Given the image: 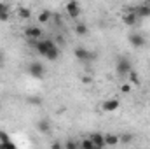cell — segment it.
Here are the masks:
<instances>
[{
    "instance_id": "20",
    "label": "cell",
    "mask_w": 150,
    "mask_h": 149,
    "mask_svg": "<svg viewBox=\"0 0 150 149\" xmlns=\"http://www.w3.org/2000/svg\"><path fill=\"white\" fill-rule=\"evenodd\" d=\"M119 137H120V142H124V144L133 142V135H131V133H122V135H119Z\"/></svg>"
},
{
    "instance_id": "27",
    "label": "cell",
    "mask_w": 150,
    "mask_h": 149,
    "mask_svg": "<svg viewBox=\"0 0 150 149\" xmlns=\"http://www.w3.org/2000/svg\"><path fill=\"white\" fill-rule=\"evenodd\" d=\"M56 44H61V46H63V44H65V40H63V39H61V35H58V39H56Z\"/></svg>"
},
{
    "instance_id": "10",
    "label": "cell",
    "mask_w": 150,
    "mask_h": 149,
    "mask_svg": "<svg viewBox=\"0 0 150 149\" xmlns=\"http://www.w3.org/2000/svg\"><path fill=\"white\" fill-rule=\"evenodd\" d=\"M124 23L127 25V27H133V25H136V21H138V14H136V11H134V7H131V9H127V12L124 14Z\"/></svg>"
},
{
    "instance_id": "23",
    "label": "cell",
    "mask_w": 150,
    "mask_h": 149,
    "mask_svg": "<svg viewBox=\"0 0 150 149\" xmlns=\"http://www.w3.org/2000/svg\"><path fill=\"white\" fill-rule=\"evenodd\" d=\"M0 21H2V23L9 21V11H7V12H0Z\"/></svg>"
},
{
    "instance_id": "4",
    "label": "cell",
    "mask_w": 150,
    "mask_h": 149,
    "mask_svg": "<svg viewBox=\"0 0 150 149\" xmlns=\"http://www.w3.org/2000/svg\"><path fill=\"white\" fill-rule=\"evenodd\" d=\"M65 9H67V14H68L72 19H77V18L80 16V4H79L77 0H68L67 5H65Z\"/></svg>"
},
{
    "instance_id": "28",
    "label": "cell",
    "mask_w": 150,
    "mask_h": 149,
    "mask_svg": "<svg viewBox=\"0 0 150 149\" xmlns=\"http://www.w3.org/2000/svg\"><path fill=\"white\" fill-rule=\"evenodd\" d=\"M51 148H52V149H59V148H63V146H61V144H59V142H54V144H52V146H51Z\"/></svg>"
},
{
    "instance_id": "16",
    "label": "cell",
    "mask_w": 150,
    "mask_h": 149,
    "mask_svg": "<svg viewBox=\"0 0 150 149\" xmlns=\"http://www.w3.org/2000/svg\"><path fill=\"white\" fill-rule=\"evenodd\" d=\"M18 16H19L21 19H30V18H32V11H30L28 7H19V9H18Z\"/></svg>"
},
{
    "instance_id": "22",
    "label": "cell",
    "mask_w": 150,
    "mask_h": 149,
    "mask_svg": "<svg viewBox=\"0 0 150 149\" xmlns=\"http://www.w3.org/2000/svg\"><path fill=\"white\" fill-rule=\"evenodd\" d=\"M120 91H122V93H131V82H129V84H122V86H120Z\"/></svg>"
},
{
    "instance_id": "12",
    "label": "cell",
    "mask_w": 150,
    "mask_h": 149,
    "mask_svg": "<svg viewBox=\"0 0 150 149\" xmlns=\"http://www.w3.org/2000/svg\"><path fill=\"white\" fill-rule=\"evenodd\" d=\"M37 128H38V132H42V133H51V123L47 119L37 121Z\"/></svg>"
},
{
    "instance_id": "14",
    "label": "cell",
    "mask_w": 150,
    "mask_h": 149,
    "mask_svg": "<svg viewBox=\"0 0 150 149\" xmlns=\"http://www.w3.org/2000/svg\"><path fill=\"white\" fill-rule=\"evenodd\" d=\"M51 18H52L51 11L44 9V11H40V14H38V23H49V19H51Z\"/></svg>"
},
{
    "instance_id": "2",
    "label": "cell",
    "mask_w": 150,
    "mask_h": 149,
    "mask_svg": "<svg viewBox=\"0 0 150 149\" xmlns=\"http://www.w3.org/2000/svg\"><path fill=\"white\" fill-rule=\"evenodd\" d=\"M115 70H117L119 75H127L131 70H133L131 60L126 58V56H119V58H117V63H115Z\"/></svg>"
},
{
    "instance_id": "19",
    "label": "cell",
    "mask_w": 150,
    "mask_h": 149,
    "mask_svg": "<svg viewBox=\"0 0 150 149\" xmlns=\"http://www.w3.org/2000/svg\"><path fill=\"white\" fill-rule=\"evenodd\" d=\"M79 146H80L82 149H94V144H93L91 137H87V139H84L82 142H79Z\"/></svg>"
},
{
    "instance_id": "15",
    "label": "cell",
    "mask_w": 150,
    "mask_h": 149,
    "mask_svg": "<svg viewBox=\"0 0 150 149\" xmlns=\"http://www.w3.org/2000/svg\"><path fill=\"white\" fill-rule=\"evenodd\" d=\"M0 144H4V146H7V148H16L14 142H11L9 135H7L5 132H2V130H0Z\"/></svg>"
},
{
    "instance_id": "7",
    "label": "cell",
    "mask_w": 150,
    "mask_h": 149,
    "mask_svg": "<svg viewBox=\"0 0 150 149\" xmlns=\"http://www.w3.org/2000/svg\"><path fill=\"white\" fill-rule=\"evenodd\" d=\"M89 137H91V140H93V144H94V149H103V148H107V142H105V135H103V133H100V132H94V133H91Z\"/></svg>"
},
{
    "instance_id": "17",
    "label": "cell",
    "mask_w": 150,
    "mask_h": 149,
    "mask_svg": "<svg viewBox=\"0 0 150 149\" xmlns=\"http://www.w3.org/2000/svg\"><path fill=\"white\" fill-rule=\"evenodd\" d=\"M87 32H89V28L84 23H75V34L77 35H86Z\"/></svg>"
},
{
    "instance_id": "29",
    "label": "cell",
    "mask_w": 150,
    "mask_h": 149,
    "mask_svg": "<svg viewBox=\"0 0 150 149\" xmlns=\"http://www.w3.org/2000/svg\"><path fill=\"white\" fill-rule=\"evenodd\" d=\"M2 60H4V56H2V53H0V63H2Z\"/></svg>"
},
{
    "instance_id": "8",
    "label": "cell",
    "mask_w": 150,
    "mask_h": 149,
    "mask_svg": "<svg viewBox=\"0 0 150 149\" xmlns=\"http://www.w3.org/2000/svg\"><path fill=\"white\" fill-rule=\"evenodd\" d=\"M119 107H120V100L119 98H108V100H105L101 104V109L105 112H113V111H117Z\"/></svg>"
},
{
    "instance_id": "25",
    "label": "cell",
    "mask_w": 150,
    "mask_h": 149,
    "mask_svg": "<svg viewBox=\"0 0 150 149\" xmlns=\"http://www.w3.org/2000/svg\"><path fill=\"white\" fill-rule=\"evenodd\" d=\"M82 82L84 84H91V77L89 75H82Z\"/></svg>"
},
{
    "instance_id": "9",
    "label": "cell",
    "mask_w": 150,
    "mask_h": 149,
    "mask_svg": "<svg viewBox=\"0 0 150 149\" xmlns=\"http://www.w3.org/2000/svg\"><path fill=\"white\" fill-rule=\"evenodd\" d=\"M127 40H129V44H131L133 47H143V46L147 44V40H145V37H143L142 34H129Z\"/></svg>"
},
{
    "instance_id": "30",
    "label": "cell",
    "mask_w": 150,
    "mask_h": 149,
    "mask_svg": "<svg viewBox=\"0 0 150 149\" xmlns=\"http://www.w3.org/2000/svg\"><path fill=\"white\" fill-rule=\"evenodd\" d=\"M149 7H150V2H149Z\"/></svg>"
},
{
    "instance_id": "1",
    "label": "cell",
    "mask_w": 150,
    "mask_h": 149,
    "mask_svg": "<svg viewBox=\"0 0 150 149\" xmlns=\"http://www.w3.org/2000/svg\"><path fill=\"white\" fill-rule=\"evenodd\" d=\"M33 46H35V51L40 56H44L47 62H56L59 58L61 51L54 39H37L33 40Z\"/></svg>"
},
{
    "instance_id": "24",
    "label": "cell",
    "mask_w": 150,
    "mask_h": 149,
    "mask_svg": "<svg viewBox=\"0 0 150 149\" xmlns=\"http://www.w3.org/2000/svg\"><path fill=\"white\" fill-rule=\"evenodd\" d=\"M7 11H9V5L4 4V2H0V12H7Z\"/></svg>"
},
{
    "instance_id": "26",
    "label": "cell",
    "mask_w": 150,
    "mask_h": 149,
    "mask_svg": "<svg viewBox=\"0 0 150 149\" xmlns=\"http://www.w3.org/2000/svg\"><path fill=\"white\" fill-rule=\"evenodd\" d=\"M28 102H30V104H40V98H33V97H30Z\"/></svg>"
},
{
    "instance_id": "5",
    "label": "cell",
    "mask_w": 150,
    "mask_h": 149,
    "mask_svg": "<svg viewBox=\"0 0 150 149\" xmlns=\"http://www.w3.org/2000/svg\"><path fill=\"white\" fill-rule=\"evenodd\" d=\"M74 54H75V58H77V60H80V62H89V60H93V58H94V54H93L89 49L82 47V46L75 47V49H74Z\"/></svg>"
},
{
    "instance_id": "6",
    "label": "cell",
    "mask_w": 150,
    "mask_h": 149,
    "mask_svg": "<svg viewBox=\"0 0 150 149\" xmlns=\"http://www.w3.org/2000/svg\"><path fill=\"white\" fill-rule=\"evenodd\" d=\"M25 37L30 39V40L42 39V28H40V27H33V25L26 27V28H25Z\"/></svg>"
},
{
    "instance_id": "3",
    "label": "cell",
    "mask_w": 150,
    "mask_h": 149,
    "mask_svg": "<svg viewBox=\"0 0 150 149\" xmlns=\"http://www.w3.org/2000/svg\"><path fill=\"white\" fill-rule=\"evenodd\" d=\"M28 74L32 75L33 79H42L44 74H45V69H44V65L40 62H32L28 65Z\"/></svg>"
},
{
    "instance_id": "18",
    "label": "cell",
    "mask_w": 150,
    "mask_h": 149,
    "mask_svg": "<svg viewBox=\"0 0 150 149\" xmlns=\"http://www.w3.org/2000/svg\"><path fill=\"white\" fill-rule=\"evenodd\" d=\"M127 77H129V82H131V84H134V86L140 84V75H138L136 70H131V72L127 74Z\"/></svg>"
},
{
    "instance_id": "21",
    "label": "cell",
    "mask_w": 150,
    "mask_h": 149,
    "mask_svg": "<svg viewBox=\"0 0 150 149\" xmlns=\"http://www.w3.org/2000/svg\"><path fill=\"white\" fill-rule=\"evenodd\" d=\"M63 148H65V149H77V148H80V146H79V142H77V140H68Z\"/></svg>"
},
{
    "instance_id": "13",
    "label": "cell",
    "mask_w": 150,
    "mask_h": 149,
    "mask_svg": "<svg viewBox=\"0 0 150 149\" xmlns=\"http://www.w3.org/2000/svg\"><path fill=\"white\" fill-rule=\"evenodd\" d=\"M134 11H136V14H138L140 18H149V16H150V7H149V5H140V7H134Z\"/></svg>"
},
{
    "instance_id": "11",
    "label": "cell",
    "mask_w": 150,
    "mask_h": 149,
    "mask_svg": "<svg viewBox=\"0 0 150 149\" xmlns=\"http://www.w3.org/2000/svg\"><path fill=\"white\" fill-rule=\"evenodd\" d=\"M105 142H107V146H117L119 142H120V137L119 135H115V133H105Z\"/></svg>"
}]
</instances>
